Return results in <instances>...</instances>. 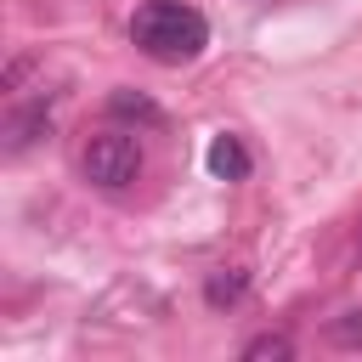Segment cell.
Wrapping results in <instances>:
<instances>
[{
  "instance_id": "1",
  "label": "cell",
  "mask_w": 362,
  "mask_h": 362,
  "mask_svg": "<svg viewBox=\"0 0 362 362\" xmlns=\"http://www.w3.org/2000/svg\"><path fill=\"white\" fill-rule=\"evenodd\" d=\"M130 45L164 68H181L209 45V23L187 0H141L130 17Z\"/></svg>"
},
{
  "instance_id": "2",
  "label": "cell",
  "mask_w": 362,
  "mask_h": 362,
  "mask_svg": "<svg viewBox=\"0 0 362 362\" xmlns=\"http://www.w3.org/2000/svg\"><path fill=\"white\" fill-rule=\"evenodd\" d=\"M79 170H85L90 187L119 192V187H130V181L141 175V141L124 136V130H96V136L85 141V153H79Z\"/></svg>"
},
{
  "instance_id": "3",
  "label": "cell",
  "mask_w": 362,
  "mask_h": 362,
  "mask_svg": "<svg viewBox=\"0 0 362 362\" xmlns=\"http://www.w3.org/2000/svg\"><path fill=\"white\" fill-rule=\"evenodd\" d=\"M204 164H209V175H215V181H243V175H249V147H243L232 130H221V136H209Z\"/></svg>"
},
{
  "instance_id": "4",
  "label": "cell",
  "mask_w": 362,
  "mask_h": 362,
  "mask_svg": "<svg viewBox=\"0 0 362 362\" xmlns=\"http://www.w3.org/2000/svg\"><path fill=\"white\" fill-rule=\"evenodd\" d=\"M40 136H51V119H45V102L40 107H23L6 119V153H28Z\"/></svg>"
},
{
  "instance_id": "5",
  "label": "cell",
  "mask_w": 362,
  "mask_h": 362,
  "mask_svg": "<svg viewBox=\"0 0 362 362\" xmlns=\"http://www.w3.org/2000/svg\"><path fill=\"white\" fill-rule=\"evenodd\" d=\"M243 294H249V272H243V266H215V272L204 277V300H209L215 311L238 305Z\"/></svg>"
},
{
  "instance_id": "6",
  "label": "cell",
  "mask_w": 362,
  "mask_h": 362,
  "mask_svg": "<svg viewBox=\"0 0 362 362\" xmlns=\"http://www.w3.org/2000/svg\"><path fill=\"white\" fill-rule=\"evenodd\" d=\"M107 113H113V119H136V124H164L158 102L141 96V90H130V85H119V90L107 96Z\"/></svg>"
},
{
  "instance_id": "7",
  "label": "cell",
  "mask_w": 362,
  "mask_h": 362,
  "mask_svg": "<svg viewBox=\"0 0 362 362\" xmlns=\"http://www.w3.org/2000/svg\"><path fill=\"white\" fill-rule=\"evenodd\" d=\"M294 356V339L288 334H255L243 345V362H288Z\"/></svg>"
},
{
  "instance_id": "8",
  "label": "cell",
  "mask_w": 362,
  "mask_h": 362,
  "mask_svg": "<svg viewBox=\"0 0 362 362\" xmlns=\"http://www.w3.org/2000/svg\"><path fill=\"white\" fill-rule=\"evenodd\" d=\"M334 339H339V345H362V311L345 317V322H334Z\"/></svg>"
},
{
  "instance_id": "9",
  "label": "cell",
  "mask_w": 362,
  "mask_h": 362,
  "mask_svg": "<svg viewBox=\"0 0 362 362\" xmlns=\"http://www.w3.org/2000/svg\"><path fill=\"white\" fill-rule=\"evenodd\" d=\"M356 243H362V232H356Z\"/></svg>"
}]
</instances>
